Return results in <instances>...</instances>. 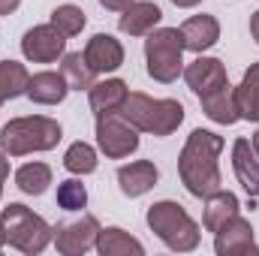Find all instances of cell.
Instances as JSON below:
<instances>
[{"mask_svg":"<svg viewBox=\"0 0 259 256\" xmlns=\"http://www.w3.org/2000/svg\"><path fill=\"white\" fill-rule=\"evenodd\" d=\"M223 136L211 130H193L178 154V178L187 187L190 196L205 199L214 190H220L223 175H220V154H223Z\"/></svg>","mask_w":259,"mask_h":256,"instance_id":"cell-1","label":"cell"},{"mask_svg":"<svg viewBox=\"0 0 259 256\" xmlns=\"http://www.w3.org/2000/svg\"><path fill=\"white\" fill-rule=\"evenodd\" d=\"M61 139H64V127L49 115H24V118L6 121L0 127V148L9 157L52 151V148H58Z\"/></svg>","mask_w":259,"mask_h":256,"instance_id":"cell-2","label":"cell"},{"mask_svg":"<svg viewBox=\"0 0 259 256\" xmlns=\"http://www.w3.org/2000/svg\"><path fill=\"white\" fill-rule=\"evenodd\" d=\"M148 220V229L175 253H190L199 247V238H202V229L193 217L187 214L184 205L172 202V199H163V202H154L145 214Z\"/></svg>","mask_w":259,"mask_h":256,"instance_id":"cell-3","label":"cell"},{"mask_svg":"<svg viewBox=\"0 0 259 256\" xmlns=\"http://www.w3.org/2000/svg\"><path fill=\"white\" fill-rule=\"evenodd\" d=\"M139 133H151L157 139L172 136L175 130L184 124V106L178 100H154L142 91L127 94L124 106L118 109Z\"/></svg>","mask_w":259,"mask_h":256,"instance_id":"cell-4","label":"cell"},{"mask_svg":"<svg viewBox=\"0 0 259 256\" xmlns=\"http://www.w3.org/2000/svg\"><path fill=\"white\" fill-rule=\"evenodd\" d=\"M3 220V232H6V244L15 247L24 256L42 253L52 241H55V226H49L36 211H30L21 202H9L0 211Z\"/></svg>","mask_w":259,"mask_h":256,"instance_id":"cell-5","label":"cell"},{"mask_svg":"<svg viewBox=\"0 0 259 256\" xmlns=\"http://www.w3.org/2000/svg\"><path fill=\"white\" fill-rule=\"evenodd\" d=\"M184 36L178 27H154L145 36V66L148 75L160 84L178 81L184 72Z\"/></svg>","mask_w":259,"mask_h":256,"instance_id":"cell-6","label":"cell"},{"mask_svg":"<svg viewBox=\"0 0 259 256\" xmlns=\"http://www.w3.org/2000/svg\"><path fill=\"white\" fill-rule=\"evenodd\" d=\"M97 148L109 160H124L139 151V130L121 112H109L97 118Z\"/></svg>","mask_w":259,"mask_h":256,"instance_id":"cell-7","label":"cell"},{"mask_svg":"<svg viewBox=\"0 0 259 256\" xmlns=\"http://www.w3.org/2000/svg\"><path fill=\"white\" fill-rule=\"evenodd\" d=\"M21 55L30 64H55L66 55V36L52 21L36 24L21 36Z\"/></svg>","mask_w":259,"mask_h":256,"instance_id":"cell-8","label":"cell"},{"mask_svg":"<svg viewBox=\"0 0 259 256\" xmlns=\"http://www.w3.org/2000/svg\"><path fill=\"white\" fill-rule=\"evenodd\" d=\"M100 220L94 214H81L78 220L58 223L55 226V247L64 256H81L97 247V235H100Z\"/></svg>","mask_w":259,"mask_h":256,"instance_id":"cell-9","label":"cell"},{"mask_svg":"<svg viewBox=\"0 0 259 256\" xmlns=\"http://www.w3.org/2000/svg\"><path fill=\"white\" fill-rule=\"evenodd\" d=\"M214 253L217 256H259V244L253 235V226L247 217L235 214L232 220H226L217 232H214Z\"/></svg>","mask_w":259,"mask_h":256,"instance_id":"cell-10","label":"cell"},{"mask_svg":"<svg viewBox=\"0 0 259 256\" xmlns=\"http://www.w3.org/2000/svg\"><path fill=\"white\" fill-rule=\"evenodd\" d=\"M181 75H184L187 88L193 91L196 97H205V94H211V91H217V88H223L229 81L226 64L220 58H205V55H199L196 61H190Z\"/></svg>","mask_w":259,"mask_h":256,"instance_id":"cell-11","label":"cell"},{"mask_svg":"<svg viewBox=\"0 0 259 256\" xmlns=\"http://www.w3.org/2000/svg\"><path fill=\"white\" fill-rule=\"evenodd\" d=\"M81 55L97 75H106V72H115L124 66V46L112 33H94Z\"/></svg>","mask_w":259,"mask_h":256,"instance_id":"cell-12","label":"cell"},{"mask_svg":"<svg viewBox=\"0 0 259 256\" xmlns=\"http://www.w3.org/2000/svg\"><path fill=\"white\" fill-rule=\"evenodd\" d=\"M66 94H69V84L61 75V69L58 72L55 69H42V72L30 75L27 91H24V97L30 103H36V106H61L66 100Z\"/></svg>","mask_w":259,"mask_h":256,"instance_id":"cell-13","label":"cell"},{"mask_svg":"<svg viewBox=\"0 0 259 256\" xmlns=\"http://www.w3.org/2000/svg\"><path fill=\"white\" fill-rule=\"evenodd\" d=\"M160 21H163V9L157 3H151V0H133L127 9L121 12L118 27L127 36H148Z\"/></svg>","mask_w":259,"mask_h":256,"instance_id":"cell-14","label":"cell"},{"mask_svg":"<svg viewBox=\"0 0 259 256\" xmlns=\"http://www.w3.org/2000/svg\"><path fill=\"white\" fill-rule=\"evenodd\" d=\"M178 30L184 36V49L187 52H196V55L214 49L217 39H220V21L214 15H205V12L202 15H190Z\"/></svg>","mask_w":259,"mask_h":256,"instance_id":"cell-15","label":"cell"},{"mask_svg":"<svg viewBox=\"0 0 259 256\" xmlns=\"http://www.w3.org/2000/svg\"><path fill=\"white\" fill-rule=\"evenodd\" d=\"M232 169L238 184L247 190L250 199H259V157L250 145V139H235L232 145Z\"/></svg>","mask_w":259,"mask_h":256,"instance_id":"cell-16","label":"cell"},{"mask_svg":"<svg viewBox=\"0 0 259 256\" xmlns=\"http://www.w3.org/2000/svg\"><path fill=\"white\" fill-rule=\"evenodd\" d=\"M157 178H160V172H157V166L151 160H133V163L118 169V187L130 199H139L148 190H154Z\"/></svg>","mask_w":259,"mask_h":256,"instance_id":"cell-17","label":"cell"},{"mask_svg":"<svg viewBox=\"0 0 259 256\" xmlns=\"http://www.w3.org/2000/svg\"><path fill=\"white\" fill-rule=\"evenodd\" d=\"M127 81L124 78H103V81H94L88 88V103H91V112L100 118V115H109V112H118L127 100Z\"/></svg>","mask_w":259,"mask_h":256,"instance_id":"cell-18","label":"cell"},{"mask_svg":"<svg viewBox=\"0 0 259 256\" xmlns=\"http://www.w3.org/2000/svg\"><path fill=\"white\" fill-rule=\"evenodd\" d=\"M235 214H241V202H238V196L229 190H214L211 196H205V211H202V226H205V232H217L226 220H232Z\"/></svg>","mask_w":259,"mask_h":256,"instance_id":"cell-19","label":"cell"},{"mask_svg":"<svg viewBox=\"0 0 259 256\" xmlns=\"http://www.w3.org/2000/svg\"><path fill=\"white\" fill-rule=\"evenodd\" d=\"M199 103H202L205 118H211L214 124L232 127L235 121H241V118H238V106H235V88H232L229 81H226L223 88H217V91L199 97Z\"/></svg>","mask_w":259,"mask_h":256,"instance_id":"cell-20","label":"cell"},{"mask_svg":"<svg viewBox=\"0 0 259 256\" xmlns=\"http://www.w3.org/2000/svg\"><path fill=\"white\" fill-rule=\"evenodd\" d=\"M100 256H145V244L139 238H133L130 232H124L121 226H106L97 235V247Z\"/></svg>","mask_w":259,"mask_h":256,"instance_id":"cell-21","label":"cell"},{"mask_svg":"<svg viewBox=\"0 0 259 256\" xmlns=\"http://www.w3.org/2000/svg\"><path fill=\"white\" fill-rule=\"evenodd\" d=\"M235 106H238V118L259 124V61L250 64L241 84L235 88Z\"/></svg>","mask_w":259,"mask_h":256,"instance_id":"cell-22","label":"cell"},{"mask_svg":"<svg viewBox=\"0 0 259 256\" xmlns=\"http://www.w3.org/2000/svg\"><path fill=\"white\" fill-rule=\"evenodd\" d=\"M15 187L24 196H42L52 187V166L49 163H24L15 169Z\"/></svg>","mask_w":259,"mask_h":256,"instance_id":"cell-23","label":"cell"},{"mask_svg":"<svg viewBox=\"0 0 259 256\" xmlns=\"http://www.w3.org/2000/svg\"><path fill=\"white\" fill-rule=\"evenodd\" d=\"M27 81H30V72H27L24 64H18V61H0V106L6 100L24 97Z\"/></svg>","mask_w":259,"mask_h":256,"instance_id":"cell-24","label":"cell"},{"mask_svg":"<svg viewBox=\"0 0 259 256\" xmlns=\"http://www.w3.org/2000/svg\"><path fill=\"white\" fill-rule=\"evenodd\" d=\"M61 75L66 78L69 91H88L94 84V78H97V72L88 66L81 52H66L61 58Z\"/></svg>","mask_w":259,"mask_h":256,"instance_id":"cell-25","label":"cell"},{"mask_svg":"<svg viewBox=\"0 0 259 256\" xmlns=\"http://www.w3.org/2000/svg\"><path fill=\"white\" fill-rule=\"evenodd\" d=\"M97 163H100L97 148L88 142H72L64 154V169L72 175H91V172H97Z\"/></svg>","mask_w":259,"mask_h":256,"instance_id":"cell-26","label":"cell"},{"mask_svg":"<svg viewBox=\"0 0 259 256\" xmlns=\"http://www.w3.org/2000/svg\"><path fill=\"white\" fill-rule=\"evenodd\" d=\"M52 24L69 39V36H78V33L84 30L88 15H84V9L75 6V3H61V6H55V12H52Z\"/></svg>","mask_w":259,"mask_h":256,"instance_id":"cell-27","label":"cell"},{"mask_svg":"<svg viewBox=\"0 0 259 256\" xmlns=\"http://www.w3.org/2000/svg\"><path fill=\"white\" fill-rule=\"evenodd\" d=\"M58 205L64 211H81L88 208V187L78 178H66L58 184Z\"/></svg>","mask_w":259,"mask_h":256,"instance_id":"cell-28","label":"cell"},{"mask_svg":"<svg viewBox=\"0 0 259 256\" xmlns=\"http://www.w3.org/2000/svg\"><path fill=\"white\" fill-rule=\"evenodd\" d=\"M9 178V154L0 148V199H3V184Z\"/></svg>","mask_w":259,"mask_h":256,"instance_id":"cell-29","label":"cell"},{"mask_svg":"<svg viewBox=\"0 0 259 256\" xmlns=\"http://www.w3.org/2000/svg\"><path fill=\"white\" fill-rule=\"evenodd\" d=\"M130 3H133V0H100V6L109 9V12H124Z\"/></svg>","mask_w":259,"mask_h":256,"instance_id":"cell-30","label":"cell"},{"mask_svg":"<svg viewBox=\"0 0 259 256\" xmlns=\"http://www.w3.org/2000/svg\"><path fill=\"white\" fill-rule=\"evenodd\" d=\"M21 6V0H0V15H12Z\"/></svg>","mask_w":259,"mask_h":256,"instance_id":"cell-31","label":"cell"},{"mask_svg":"<svg viewBox=\"0 0 259 256\" xmlns=\"http://www.w3.org/2000/svg\"><path fill=\"white\" fill-rule=\"evenodd\" d=\"M250 36L256 39V46H259V9L250 15Z\"/></svg>","mask_w":259,"mask_h":256,"instance_id":"cell-32","label":"cell"},{"mask_svg":"<svg viewBox=\"0 0 259 256\" xmlns=\"http://www.w3.org/2000/svg\"><path fill=\"white\" fill-rule=\"evenodd\" d=\"M172 3H175L178 9H193V6H199V3H202V0H172Z\"/></svg>","mask_w":259,"mask_h":256,"instance_id":"cell-33","label":"cell"},{"mask_svg":"<svg viewBox=\"0 0 259 256\" xmlns=\"http://www.w3.org/2000/svg\"><path fill=\"white\" fill-rule=\"evenodd\" d=\"M250 145H253V151H256V157H259V130L250 136Z\"/></svg>","mask_w":259,"mask_h":256,"instance_id":"cell-34","label":"cell"},{"mask_svg":"<svg viewBox=\"0 0 259 256\" xmlns=\"http://www.w3.org/2000/svg\"><path fill=\"white\" fill-rule=\"evenodd\" d=\"M6 247V232H3V220H0V250Z\"/></svg>","mask_w":259,"mask_h":256,"instance_id":"cell-35","label":"cell"}]
</instances>
